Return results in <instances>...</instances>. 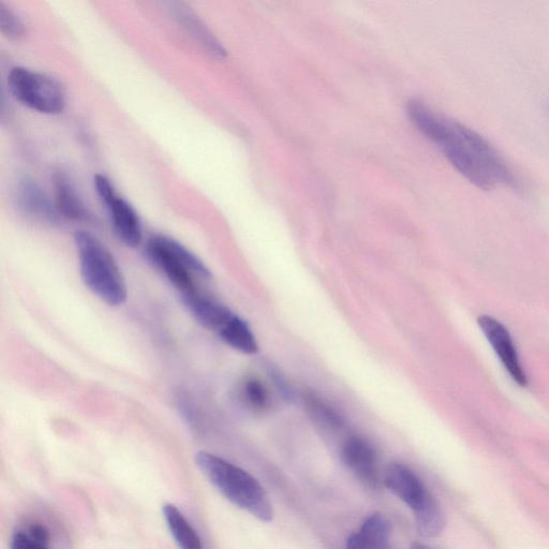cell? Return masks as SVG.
Returning <instances> with one entry per match:
<instances>
[{
    "label": "cell",
    "mask_w": 549,
    "mask_h": 549,
    "mask_svg": "<svg viewBox=\"0 0 549 549\" xmlns=\"http://www.w3.org/2000/svg\"><path fill=\"white\" fill-rule=\"evenodd\" d=\"M54 184L56 210L59 214L74 221L91 220V212L87 209L68 175L57 173Z\"/></svg>",
    "instance_id": "cell-13"
},
{
    "label": "cell",
    "mask_w": 549,
    "mask_h": 549,
    "mask_svg": "<svg viewBox=\"0 0 549 549\" xmlns=\"http://www.w3.org/2000/svg\"><path fill=\"white\" fill-rule=\"evenodd\" d=\"M181 298L192 317L205 329L217 334L224 329V326L234 315L233 311L227 306L213 300L199 290L183 294Z\"/></svg>",
    "instance_id": "cell-10"
},
{
    "label": "cell",
    "mask_w": 549,
    "mask_h": 549,
    "mask_svg": "<svg viewBox=\"0 0 549 549\" xmlns=\"http://www.w3.org/2000/svg\"><path fill=\"white\" fill-rule=\"evenodd\" d=\"M410 549H432V548L421 543H415L410 547Z\"/></svg>",
    "instance_id": "cell-22"
},
{
    "label": "cell",
    "mask_w": 549,
    "mask_h": 549,
    "mask_svg": "<svg viewBox=\"0 0 549 549\" xmlns=\"http://www.w3.org/2000/svg\"><path fill=\"white\" fill-rule=\"evenodd\" d=\"M171 11L176 22L207 52L216 58H226V49L194 11L183 4H172Z\"/></svg>",
    "instance_id": "cell-12"
},
{
    "label": "cell",
    "mask_w": 549,
    "mask_h": 549,
    "mask_svg": "<svg viewBox=\"0 0 549 549\" xmlns=\"http://www.w3.org/2000/svg\"><path fill=\"white\" fill-rule=\"evenodd\" d=\"M0 32L11 40H20L25 35L23 21L4 3H0Z\"/></svg>",
    "instance_id": "cell-19"
},
{
    "label": "cell",
    "mask_w": 549,
    "mask_h": 549,
    "mask_svg": "<svg viewBox=\"0 0 549 549\" xmlns=\"http://www.w3.org/2000/svg\"><path fill=\"white\" fill-rule=\"evenodd\" d=\"M196 463L204 476L237 508L259 521H273L274 511L262 485L244 469L209 452H199Z\"/></svg>",
    "instance_id": "cell-2"
},
{
    "label": "cell",
    "mask_w": 549,
    "mask_h": 549,
    "mask_svg": "<svg viewBox=\"0 0 549 549\" xmlns=\"http://www.w3.org/2000/svg\"><path fill=\"white\" fill-rule=\"evenodd\" d=\"M246 403L255 410L264 411L271 405V396L265 384L257 378H249L243 385Z\"/></svg>",
    "instance_id": "cell-18"
},
{
    "label": "cell",
    "mask_w": 549,
    "mask_h": 549,
    "mask_svg": "<svg viewBox=\"0 0 549 549\" xmlns=\"http://www.w3.org/2000/svg\"><path fill=\"white\" fill-rule=\"evenodd\" d=\"M408 114L412 123L472 185L482 190L519 187L507 160L479 132L450 120L418 100L409 103Z\"/></svg>",
    "instance_id": "cell-1"
},
{
    "label": "cell",
    "mask_w": 549,
    "mask_h": 549,
    "mask_svg": "<svg viewBox=\"0 0 549 549\" xmlns=\"http://www.w3.org/2000/svg\"><path fill=\"white\" fill-rule=\"evenodd\" d=\"M341 457L361 483L369 488L379 487L378 457L372 443L362 437L351 436L341 449Z\"/></svg>",
    "instance_id": "cell-9"
},
{
    "label": "cell",
    "mask_w": 549,
    "mask_h": 549,
    "mask_svg": "<svg viewBox=\"0 0 549 549\" xmlns=\"http://www.w3.org/2000/svg\"><path fill=\"white\" fill-rule=\"evenodd\" d=\"M11 549H49L48 545L39 543L27 533L17 532L11 541Z\"/></svg>",
    "instance_id": "cell-20"
},
{
    "label": "cell",
    "mask_w": 549,
    "mask_h": 549,
    "mask_svg": "<svg viewBox=\"0 0 549 549\" xmlns=\"http://www.w3.org/2000/svg\"><path fill=\"white\" fill-rule=\"evenodd\" d=\"M80 273L85 286L109 306H122L128 299L125 277L111 251L87 231L74 234Z\"/></svg>",
    "instance_id": "cell-3"
},
{
    "label": "cell",
    "mask_w": 549,
    "mask_h": 549,
    "mask_svg": "<svg viewBox=\"0 0 549 549\" xmlns=\"http://www.w3.org/2000/svg\"><path fill=\"white\" fill-rule=\"evenodd\" d=\"M14 98L23 106L42 114H61L66 108V94L58 81L31 69L16 67L8 76Z\"/></svg>",
    "instance_id": "cell-6"
},
{
    "label": "cell",
    "mask_w": 549,
    "mask_h": 549,
    "mask_svg": "<svg viewBox=\"0 0 549 549\" xmlns=\"http://www.w3.org/2000/svg\"><path fill=\"white\" fill-rule=\"evenodd\" d=\"M304 403L310 418L318 425L330 430L343 427V417L315 393H306L304 396Z\"/></svg>",
    "instance_id": "cell-17"
},
{
    "label": "cell",
    "mask_w": 549,
    "mask_h": 549,
    "mask_svg": "<svg viewBox=\"0 0 549 549\" xmlns=\"http://www.w3.org/2000/svg\"><path fill=\"white\" fill-rule=\"evenodd\" d=\"M478 324L510 377L519 387L526 388L528 379L521 362H519L513 338L506 326L491 316H481L478 319Z\"/></svg>",
    "instance_id": "cell-8"
},
{
    "label": "cell",
    "mask_w": 549,
    "mask_h": 549,
    "mask_svg": "<svg viewBox=\"0 0 549 549\" xmlns=\"http://www.w3.org/2000/svg\"><path fill=\"white\" fill-rule=\"evenodd\" d=\"M162 511L172 536L181 549H204L197 531L174 504H166Z\"/></svg>",
    "instance_id": "cell-16"
},
{
    "label": "cell",
    "mask_w": 549,
    "mask_h": 549,
    "mask_svg": "<svg viewBox=\"0 0 549 549\" xmlns=\"http://www.w3.org/2000/svg\"><path fill=\"white\" fill-rule=\"evenodd\" d=\"M28 536L35 541L48 545L50 540V534L46 527L41 525H34L27 532Z\"/></svg>",
    "instance_id": "cell-21"
},
{
    "label": "cell",
    "mask_w": 549,
    "mask_h": 549,
    "mask_svg": "<svg viewBox=\"0 0 549 549\" xmlns=\"http://www.w3.org/2000/svg\"><path fill=\"white\" fill-rule=\"evenodd\" d=\"M218 336L229 347L242 353L252 355L259 350L256 336L252 333L250 326L235 314L224 326V329L218 333Z\"/></svg>",
    "instance_id": "cell-15"
},
{
    "label": "cell",
    "mask_w": 549,
    "mask_h": 549,
    "mask_svg": "<svg viewBox=\"0 0 549 549\" xmlns=\"http://www.w3.org/2000/svg\"><path fill=\"white\" fill-rule=\"evenodd\" d=\"M97 195L105 204L113 229L118 239L130 248H137L143 240L140 217L132 205L117 194L109 178L102 174L95 176Z\"/></svg>",
    "instance_id": "cell-7"
},
{
    "label": "cell",
    "mask_w": 549,
    "mask_h": 549,
    "mask_svg": "<svg viewBox=\"0 0 549 549\" xmlns=\"http://www.w3.org/2000/svg\"><path fill=\"white\" fill-rule=\"evenodd\" d=\"M145 254L157 270L167 277L181 295L197 290L195 277L210 279L209 267L180 242L165 235L147 241Z\"/></svg>",
    "instance_id": "cell-5"
},
{
    "label": "cell",
    "mask_w": 549,
    "mask_h": 549,
    "mask_svg": "<svg viewBox=\"0 0 549 549\" xmlns=\"http://www.w3.org/2000/svg\"><path fill=\"white\" fill-rule=\"evenodd\" d=\"M391 530L389 519L381 513H374L351 534L346 549H389Z\"/></svg>",
    "instance_id": "cell-11"
},
{
    "label": "cell",
    "mask_w": 549,
    "mask_h": 549,
    "mask_svg": "<svg viewBox=\"0 0 549 549\" xmlns=\"http://www.w3.org/2000/svg\"><path fill=\"white\" fill-rule=\"evenodd\" d=\"M18 200L22 210L42 221L53 224L57 220V210L46 192L33 180L24 178L18 188Z\"/></svg>",
    "instance_id": "cell-14"
},
{
    "label": "cell",
    "mask_w": 549,
    "mask_h": 549,
    "mask_svg": "<svg viewBox=\"0 0 549 549\" xmlns=\"http://www.w3.org/2000/svg\"><path fill=\"white\" fill-rule=\"evenodd\" d=\"M384 484L413 512L415 526L422 538L440 536L445 526L444 515L417 473L406 465L394 464L385 473Z\"/></svg>",
    "instance_id": "cell-4"
}]
</instances>
